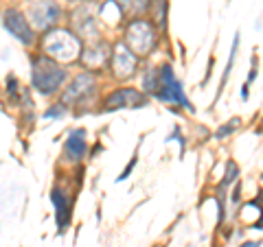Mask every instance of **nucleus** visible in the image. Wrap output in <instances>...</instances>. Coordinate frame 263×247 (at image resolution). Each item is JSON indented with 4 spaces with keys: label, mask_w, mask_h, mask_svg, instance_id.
<instances>
[{
    "label": "nucleus",
    "mask_w": 263,
    "mask_h": 247,
    "mask_svg": "<svg viewBox=\"0 0 263 247\" xmlns=\"http://www.w3.org/2000/svg\"><path fill=\"white\" fill-rule=\"evenodd\" d=\"M44 55L51 57L55 61H64V64H70L79 59L81 55V39L70 31H64V29H53L44 35Z\"/></svg>",
    "instance_id": "nucleus-1"
},
{
    "label": "nucleus",
    "mask_w": 263,
    "mask_h": 247,
    "mask_svg": "<svg viewBox=\"0 0 263 247\" xmlns=\"http://www.w3.org/2000/svg\"><path fill=\"white\" fill-rule=\"evenodd\" d=\"M64 79H66V72L55 59H51V57H46V55L33 59L31 81H33V88H35L40 94H44V96L55 94L57 90L62 88Z\"/></svg>",
    "instance_id": "nucleus-2"
},
{
    "label": "nucleus",
    "mask_w": 263,
    "mask_h": 247,
    "mask_svg": "<svg viewBox=\"0 0 263 247\" xmlns=\"http://www.w3.org/2000/svg\"><path fill=\"white\" fill-rule=\"evenodd\" d=\"M156 42H158L156 29H154V24L147 20H134L125 31V46L136 57L149 55L156 48Z\"/></svg>",
    "instance_id": "nucleus-3"
},
{
    "label": "nucleus",
    "mask_w": 263,
    "mask_h": 247,
    "mask_svg": "<svg viewBox=\"0 0 263 247\" xmlns=\"http://www.w3.org/2000/svg\"><path fill=\"white\" fill-rule=\"evenodd\" d=\"M27 22L33 24V29L37 31H46V29H53L57 20L62 15V9L55 0H29V7H27Z\"/></svg>",
    "instance_id": "nucleus-4"
},
{
    "label": "nucleus",
    "mask_w": 263,
    "mask_h": 247,
    "mask_svg": "<svg viewBox=\"0 0 263 247\" xmlns=\"http://www.w3.org/2000/svg\"><path fill=\"white\" fill-rule=\"evenodd\" d=\"M154 94L164 103H178V105H184V108L193 110L191 103H189V98L182 92L180 81L176 79L174 70H171V66H162V68L158 70V86H156Z\"/></svg>",
    "instance_id": "nucleus-5"
},
{
    "label": "nucleus",
    "mask_w": 263,
    "mask_h": 247,
    "mask_svg": "<svg viewBox=\"0 0 263 247\" xmlns=\"http://www.w3.org/2000/svg\"><path fill=\"white\" fill-rule=\"evenodd\" d=\"M138 66V57L125 44H117L112 51V75L119 81H127L134 77Z\"/></svg>",
    "instance_id": "nucleus-6"
},
{
    "label": "nucleus",
    "mask_w": 263,
    "mask_h": 247,
    "mask_svg": "<svg viewBox=\"0 0 263 247\" xmlns=\"http://www.w3.org/2000/svg\"><path fill=\"white\" fill-rule=\"evenodd\" d=\"M3 24L5 29L11 33V35L22 44H33V29L27 22V15L18 9H7L3 15Z\"/></svg>",
    "instance_id": "nucleus-7"
},
{
    "label": "nucleus",
    "mask_w": 263,
    "mask_h": 247,
    "mask_svg": "<svg viewBox=\"0 0 263 247\" xmlns=\"http://www.w3.org/2000/svg\"><path fill=\"white\" fill-rule=\"evenodd\" d=\"M97 86V77L92 72H81L79 77H75V81L64 90L62 94V105H72V103H79L92 92Z\"/></svg>",
    "instance_id": "nucleus-8"
},
{
    "label": "nucleus",
    "mask_w": 263,
    "mask_h": 247,
    "mask_svg": "<svg viewBox=\"0 0 263 247\" xmlns=\"http://www.w3.org/2000/svg\"><path fill=\"white\" fill-rule=\"evenodd\" d=\"M145 94L138 92L134 88H123L112 92L108 98H105V112H112V110H121V108H143L145 105Z\"/></svg>",
    "instance_id": "nucleus-9"
},
{
    "label": "nucleus",
    "mask_w": 263,
    "mask_h": 247,
    "mask_svg": "<svg viewBox=\"0 0 263 247\" xmlns=\"http://www.w3.org/2000/svg\"><path fill=\"white\" fill-rule=\"evenodd\" d=\"M72 24H75L77 29V35L79 39L86 37V39H97V18L92 15V7H81V9H77L75 13H72Z\"/></svg>",
    "instance_id": "nucleus-10"
},
{
    "label": "nucleus",
    "mask_w": 263,
    "mask_h": 247,
    "mask_svg": "<svg viewBox=\"0 0 263 247\" xmlns=\"http://www.w3.org/2000/svg\"><path fill=\"white\" fill-rule=\"evenodd\" d=\"M64 151H66V155H68V160H72V162H77V160L84 158L86 151H88L86 131L84 129H75V131H72V134L68 136V140H66V145H64Z\"/></svg>",
    "instance_id": "nucleus-11"
},
{
    "label": "nucleus",
    "mask_w": 263,
    "mask_h": 247,
    "mask_svg": "<svg viewBox=\"0 0 263 247\" xmlns=\"http://www.w3.org/2000/svg\"><path fill=\"white\" fill-rule=\"evenodd\" d=\"M53 203L57 208V228H60V232H64L70 223V201L66 199L62 191H53Z\"/></svg>",
    "instance_id": "nucleus-12"
},
{
    "label": "nucleus",
    "mask_w": 263,
    "mask_h": 247,
    "mask_svg": "<svg viewBox=\"0 0 263 247\" xmlns=\"http://www.w3.org/2000/svg\"><path fill=\"white\" fill-rule=\"evenodd\" d=\"M81 61H84L88 68H95V66H101L103 64V59H105V53H103V46H99V48H81Z\"/></svg>",
    "instance_id": "nucleus-13"
},
{
    "label": "nucleus",
    "mask_w": 263,
    "mask_h": 247,
    "mask_svg": "<svg viewBox=\"0 0 263 247\" xmlns=\"http://www.w3.org/2000/svg\"><path fill=\"white\" fill-rule=\"evenodd\" d=\"M114 3L127 11H143L147 7V0H114Z\"/></svg>",
    "instance_id": "nucleus-14"
},
{
    "label": "nucleus",
    "mask_w": 263,
    "mask_h": 247,
    "mask_svg": "<svg viewBox=\"0 0 263 247\" xmlns=\"http://www.w3.org/2000/svg\"><path fill=\"white\" fill-rule=\"evenodd\" d=\"M237 175H239V169H237V164L235 162H228L226 164V177H224V182H221V184L228 186L230 182H235Z\"/></svg>",
    "instance_id": "nucleus-15"
},
{
    "label": "nucleus",
    "mask_w": 263,
    "mask_h": 247,
    "mask_svg": "<svg viewBox=\"0 0 263 247\" xmlns=\"http://www.w3.org/2000/svg\"><path fill=\"white\" fill-rule=\"evenodd\" d=\"M237 125H239V120H237V118H235V120H230L228 125H224L221 129H217V134H215V136H217V138H224V136H228L233 129H237Z\"/></svg>",
    "instance_id": "nucleus-16"
},
{
    "label": "nucleus",
    "mask_w": 263,
    "mask_h": 247,
    "mask_svg": "<svg viewBox=\"0 0 263 247\" xmlns=\"http://www.w3.org/2000/svg\"><path fill=\"white\" fill-rule=\"evenodd\" d=\"M64 112H66V108H64L62 103H57L53 110H48V112L44 114V116H48V118H53V116H64Z\"/></svg>",
    "instance_id": "nucleus-17"
},
{
    "label": "nucleus",
    "mask_w": 263,
    "mask_h": 247,
    "mask_svg": "<svg viewBox=\"0 0 263 247\" xmlns=\"http://www.w3.org/2000/svg\"><path fill=\"white\" fill-rule=\"evenodd\" d=\"M241 247H259V243H243Z\"/></svg>",
    "instance_id": "nucleus-18"
},
{
    "label": "nucleus",
    "mask_w": 263,
    "mask_h": 247,
    "mask_svg": "<svg viewBox=\"0 0 263 247\" xmlns=\"http://www.w3.org/2000/svg\"><path fill=\"white\" fill-rule=\"evenodd\" d=\"M75 3H79V0H75Z\"/></svg>",
    "instance_id": "nucleus-19"
}]
</instances>
